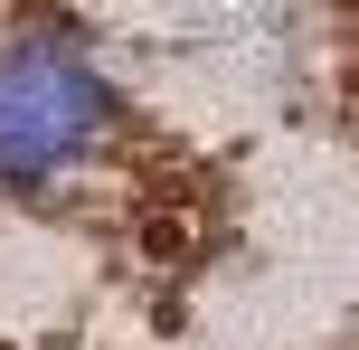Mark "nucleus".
I'll list each match as a JSON object with an SVG mask.
<instances>
[{
    "instance_id": "nucleus-1",
    "label": "nucleus",
    "mask_w": 359,
    "mask_h": 350,
    "mask_svg": "<svg viewBox=\"0 0 359 350\" xmlns=\"http://www.w3.org/2000/svg\"><path fill=\"white\" fill-rule=\"evenodd\" d=\"M114 133V95L67 38H0V189L76 170Z\"/></svg>"
}]
</instances>
